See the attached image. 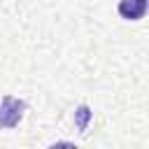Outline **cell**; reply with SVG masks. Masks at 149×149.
Here are the masks:
<instances>
[{
    "label": "cell",
    "mask_w": 149,
    "mask_h": 149,
    "mask_svg": "<svg viewBox=\"0 0 149 149\" xmlns=\"http://www.w3.org/2000/svg\"><path fill=\"white\" fill-rule=\"evenodd\" d=\"M23 102L7 95L2 100V107H0V128H14L19 121H21V114H23Z\"/></svg>",
    "instance_id": "obj_1"
},
{
    "label": "cell",
    "mask_w": 149,
    "mask_h": 149,
    "mask_svg": "<svg viewBox=\"0 0 149 149\" xmlns=\"http://www.w3.org/2000/svg\"><path fill=\"white\" fill-rule=\"evenodd\" d=\"M147 12V0H121L119 2V14L128 21L142 19Z\"/></svg>",
    "instance_id": "obj_2"
},
{
    "label": "cell",
    "mask_w": 149,
    "mask_h": 149,
    "mask_svg": "<svg viewBox=\"0 0 149 149\" xmlns=\"http://www.w3.org/2000/svg\"><path fill=\"white\" fill-rule=\"evenodd\" d=\"M88 116H91L88 107H79V112H77V126H79V130H84V128H86V123H88Z\"/></svg>",
    "instance_id": "obj_3"
}]
</instances>
